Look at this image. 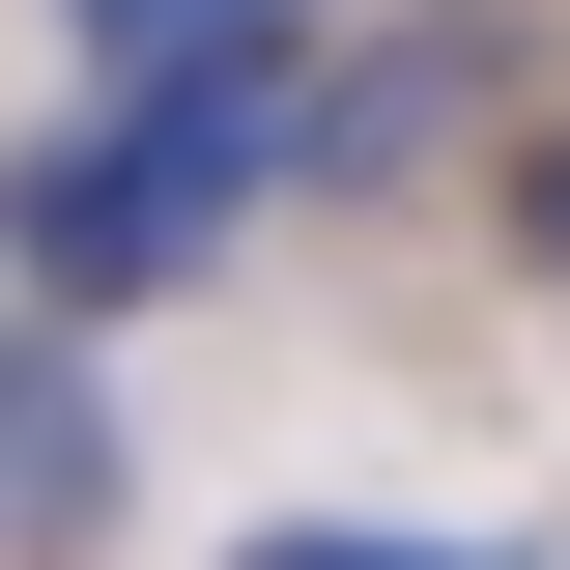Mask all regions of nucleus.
Returning a JSON list of instances; mask_svg holds the SVG:
<instances>
[{
    "mask_svg": "<svg viewBox=\"0 0 570 570\" xmlns=\"http://www.w3.org/2000/svg\"><path fill=\"white\" fill-rule=\"evenodd\" d=\"M115 456H142V428L86 400V343L0 314V570H86V542H115Z\"/></svg>",
    "mask_w": 570,
    "mask_h": 570,
    "instance_id": "2",
    "label": "nucleus"
},
{
    "mask_svg": "<svg viewBox=\"0 0 570 570\" xmlns=\"http://www.w3.org/2000/svg\"><path fill=\"white\" fill-rule=\"evenodd\" d=\"M513 257H542V285H570V142H542V171H513Z\"/></svg>",
    "mask_w": 570,
    "mask_h": 570,
    "instance_id": "5",
    "label": "nucleus"
},
{
    "mask_svg": "<svg viewBox=\"0 0 570 570\" xmlns=\"http://www.w3.org/2000/svg\"><path fill=\"white\" fill-rule=\"evenodd\" d=\"M285 115H314V58L285 29H228V58H142V86H86L29 171H0V285L29 314H171V285H228V228H257V171H285Z\"/></svg>",
    "mask_w": 570,
    "mask_h": 570,
    "instance_id": "1",
    "label": "nucleus"
},
{
    "mask_svg": "<svg viewBox=\"0 0 570 570\" xmlns=\"http://www.w3.org/2000/svg\"><path fill=\"white\" fill-rule=\"evenodd\" d=\"M86 29V86H142V58H228V29H285V0H58Z\"/></svg>",
    "mask_w": 570,
    "mask_h": 570,
    "instance_id": "4",
    "label": "nucleus"
},
{
    "mask_svg": "<svg viewBox=\"0 0 570 570\" xmlns=\"http://www.w3.org/2000/svg\"><path fill=\"white\" fill-rule=\"evenodd\" d=\"M228 570H542V542H485V513H257Z\"/></svg>",
    "mask_w": 570,
    "mask_h": 570,
    "instance_id": "3",
    "label": "nucleus"
}]
</instances>
